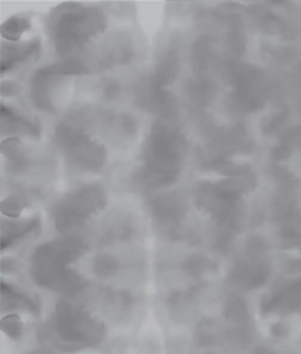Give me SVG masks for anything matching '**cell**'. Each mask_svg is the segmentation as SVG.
Here are the masks:
<instances>
[{"mask_svg": "<svg viewBox=\"0 0 301 354\" xmlns=\"http://www.w3.org/2000/svg\"><path fill=\"white\" fill-rule=\"evenodd\" d=\"M86 250V243L72 235L46 243L32 253L31 274L40 287L74 296L83 291L86 281L68 265Z\"/></svg>", "mask_w": 301, "mask_h": 354, "instance_id": "1", "label": "cell"}, {"mask_svg": "<svg viewBox=\"0 0 301 354\" xmlns=\"http://www.w3.org/2000/svg\"><path fill=\"white\" fill-rule=\"evenodd\" d=\"M185 149L182 136L156 122L143 149L146 174H142V178L153 187L171 184L181 169Z\"/></svg>", "mask_w": 301, "mask_h": 354, "instance_id": "2", "label": "cell"}, {"mask_svg": "<svg viewBox=\"0 0 301 354\" xmlns=\"http://www.w3.org/2000/svg\"><path fill=\"white\" fill-rule=\"evenodd\" d=\"M50 333V341L57 348L72 354L99 346L106 335V328L86 310L66 300H59L56 303Z\"/></svg>", "mask_w": 301, "mask_h": 354, "instance_id": "3", "label": "cell"}, {"mask_svg": "<svg viewBox=\"0 0 301 354\" xmlns=\"http://www.w3.org/2000/svg\"><path fill=\"white\" fill-rule=\"evenodd\" d=\"M57 12L50 24V34L56 52L62 56L83 49L90 39L106 28V18L96 8L64 5Z\"/></svg>", "mask_w": 301, "mask_h": 354, "instance_id": "4", "label": "cell"}, {"mask_svg": "<svg viewBox=\"0 0 301 354\" xmlns=\"http://www.w3.org/2000/svg\"><path fill=\"white\" fill-rule=\"evenodd\" d=\"M105 206L106 194L100 185L90 184L81 187L56 203L53 209L56 230L64 234L72 231Z\"/></svg>", "mask_w": 301, "mask_h": 354, "instance_id": "5", "label": "cell"}, {"mask_svg": "<svg viewBox=\"0 0 301 354\" xmlns=\"http://www.w3.org/2000/svg\"><path fill=\"white\" fill-rule=\"evenodd\" d=\"M56 140L68 160L84 171H97L106 162V150L97 141H93L84 133L69 125H59Z\"/></svg>", "mask_w": 301, "mask_h": 354, "instance_id": "6", "label": "cell"}, {"mask_svg": "<svg viewBox=\"0 0 301 354\" xmlns=\"http://www.w3.org/2000/svg\"><path fill=\"white\" fill-rule=\"evenodd\" d=\"M197 205L211 214L221 225L235 223L240 214L241 196L229 192L221 184H203L195 193Z\"/></svg>", "mask_w": 301, "mask_h": 354, "instance_id": "7", "label": "cell"}, {"mask_svg": "<svg viewBox=\"0 0 301 354\" xmlns=\"http://www.w3.org/2000/svg\"><path fill=\"white\" fill-rule=\"evenodd\" d=\"M301 309V278L289 281L287 284L268 294L262 301V313L264 316H285Z\"/></svg>", "mask_w": 301, "mask_h": 354, "instance_id": "8", "label": "cell"}, {"mask_svg": "<svg viewBox=\"0 0 301 354\" xmlns=\"http://www.w3.org/2000/svg\"><path fill=\"white\" fill-rule=\"evenodd\" d=\"M258 254H250V259L240 261L234 269L231 270V279L235 282V286L241 288H256L268 281L271 275L269 266L259 261Z\"/></svg>", "mask_w": 301, "mask_h": 354, "instance_id": "9", "label": "cell"}, {"mask_svg": "<svg viewBox=\"0 0 301 354\" xmlns=\"http://www.w3.org/2000/svg\"><path fill=\"white\" fill-rule=\"evenodd\" d=\"M184 203L175 194H162L152 203V216L162 227H177L184 216Z\"/></svg>", "mask_w": 301, "mask_h": 354, "instance_id": "10", "label": "cell"}, {"mask_svg": "<svg viewBox=\"0 0 301 354\" xmlns=\"http://www.w3.org/2000/svg\"><path fill=\"white\" fill-rule=\"evenodd\" d=\"M40 227V218H31L22 222H10L3 223L2 227V249H8V245L14 244L15 241L26 239L27 235L37 231Z\"/></svg>", "mask_w": 301, "mask_h": 354, "instance_id": "11", "label": "cell"}, {"mask_svg": "<svg viewBox=\"0 0 301 354\" xmlns=\"http://www.w3.org/2000/svg\"><path fill=\"white\" fill-rule=\"evenodd\" d=\"M39 47H40L39 40H34V41H30L27 44H22V46H10V47L5 46L3 52H2V71L3 73H6L8 68H12L17 64L26 61V59L36 55Z\"/></svg>", "mask_w": 301, "mask_h": 354, "instance_id": "12", "label": "cell"}, {"mask_svg": "<svg viewBox=\"0 0 301 354\" xmlns=\"http://www.w3.org/2000/svg\"><path fill=\"white\" fill-rule=\"evenodd\" d=\"M2 304L3 309H24L27 312L39 313V304L36 300L9 287L6 282L2 284Z\"/></svg>", "mask_w": 301, "mask_h": 354, "instance_id": "13", "label": "cell"}, {"mask_svg": "<svg viewBox=\"0 0 301 354\" xmlns=\"http://www.w3.org/2000/svg\"><path fill=\"white\" fill-rule=\"evenodd\" d=\"M225 319L237 326V329H247L250 324V315L246 301L240 297H229L224 308Z\"/></svg>", "mask_w": 301, "mask_h": 354, "instance_id": "14", "label": "cell"}, {"mask_svg": "<svg viewBox=\"0 0 301 354\" xmlns=\"http://www.w3.org/2000/svg\"><path fill=\"white\" fill-rule=\"evenodd\" d=\"M2 122H3V131H14V133H27L36 136L39 134V127L26 120V118L18 116L15 112L9 111L6 106L2 109Z\"/></svg>", "mask_w": 301, "mask_h": 354, "instance_id": "15", "label": "cell"}, {"mask_svg": "<svg viewBox=\"0 0 301 354\" xmlns=\"http://www.w3.org/2000/svg\"><path fill=\"white\" fill-rule=\"evenodd\" d=\"M44 74L52 75V77H62V75H75V74H86L87 68L83 62L77 61V59H66V61H61L57 64L44 66L43 69Z\"/></svg>", "mask_w": 301, "mask_h": 354, "instance_id": "16", "label": "cell"}, {"mask_svg": "<svg viewBox=\"0 0 301 354\" xmlns=\"http://www.w3.org/2000/svg\"><path fill=\"white\" fill-rule=\"evenodd\" d=\"M177 71H178V56L173 52L168 53L165 59H162V62L159 64L157 73L155 77L156 86L159 87L166 86L168 82H171L173 78H175Z\"/></svg>", "mask_w": 301, "mask_h": 354, "instance_id": "17", "label": "cell"}, {"mask_svg": "<svg viewBox=\"0 0 301 354\" xmlns=\"http://www.w3.org/2000/svg\"><path fill=\"white\" fill-rule=\"evenodd\" d=\"M281 235L288 244L301 245V216L297 214H289L285 216Z\"/></svg>", "mask_w": 301, "mask_h": 354, "instance_id": "18", "label": "cell"}, {"mask_svg": "<svg viewBox=\"0 0 301 354\" xmlns=\"http://www.w3.org/2000/svg\"><path fill=\"white\" fill-rule=\"evenodd\" d=\"M30 22L24 18H10L2 27V35L8 40H18L22 34L30 30Z\"/></svg>", "mask_w": 301, "mask_h": 354, "instance_id": "19", "label": "cell"}, {"mask_svg": "<svg viewBox=\"0 0 301 354\" xmlns=\"http://www.w3.org/2000/svg\"><path fill=\"white\" fill-rule=\"evenodd\" d=\"M118 268L119 265L117 259L108 254L99 256L95 261V263H93V269H95V272L100 277H110L117 272Z\"/></svg>", "mask_w": 301, "mask_h": 354, "instance_id": "20", "label": "cell"}, {"mask_svg": "<svg viewBox=\"0 0 301 354\" xmlns=\"http://www.w3.org/2000/svg\"><path fill=\"white\" fill-rule=\"evenodd\" d=\"M2 329L10 338L19 339L22 331H24V325H22V321L18 315H10L2 319Z\"/></svg>", "mask_w": 301, "mask_h": 354, "instance_id": "21", "label": "cell"}, {"mask_svg": "<svg viewBox=\"0 0 301 354\" xmlns=\"http://www.w3.org/2000/svg\"><path fill=\"white\" fill-rule=\"evenodd\" d=\"M211 262L207 261L206 257H191L190 261H187V265H185V269H187V272L190 275H194V277H199L202 274H204L207 269H211Z\"/></svg>", "mask_w": 301, "mask_h": 354, "instance_id": "22", "label": "cell"}, {"mask_svg": "<svg viewBox=\"0 0 301 354\" xmlns=\"http://www.w3.org/2000/svg\"><path fill=\"white\" fill-rule=\"evenodd\" d=\"M22 207H24L22 200H19L17 197H9V198L5 200L3 205H2V212L6 216L17 218V216H19Z\"/></svg>", "mask_w": 301, "mask_h": 354, "instance_id": "23", "label": "cell"}, {"mask_svg": "<svg viewBox=\"0 0 301 354\" xmlns=\"http://www.w3.org/2000/svg\"><path fill=\"white\" fill-rule=\"evenodd\" d=\"M254 354H278V353L268 348V347H259V348L254 350Z\"/></svg>", "mask_w": 301, "mask_h": 354, "instance_id": "24", "label": "cell"}]
</instances>
